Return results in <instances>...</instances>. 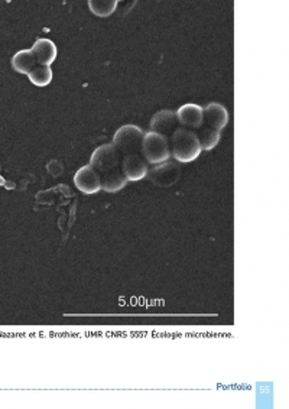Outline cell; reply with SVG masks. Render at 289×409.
Returning <instances> with one entry per match:
<instances>
[{
	"mask_svg": "<svg viewBox=\"0 0 289 409\" xmlns=\"http://www.w3.org/2000/svg\"><path fill=\"white\" fill-rule=\"evenodd\" d=\"M31 50L35 54L36 61L38 64H40V66L51 67V64L57 59V55H58L57 45L51 39H47V38H40L35 41V44L32 45Z\"/></svg>",
	"mask_w": 289,
	"mask_h": 409,
	"instance_id": "cell-11",
	"label": "cell"
},
{
	"mask_svg": "<svg viewBox=\"0 0 289 409\" xmlns=\"http://www.w3.org/2000/svg\"><path fill=\"white\" fill-rule=\"evenodd\" d=\"M143 131L135 124L121 126L114 134L113 145L117 148L120 157H128L135 154H142V142H143Z\"/></svg>",
	"mask_w": 289,
	"mask_h": 409,
	"instance_id": "cell-4",
	"label": "cell"
},
{
	"mask_svg": "<svg viewBox=\"0 0 289 409\" xmlns=\"http://www.w3.org/2000/svg\"><path fill=\"white\" fill-rule=\"evenodd\" d=\"M121 169L128 181H139L148 175L149 165L142 154H135L121 158Z\"/></svg>",
	"mask_w": 289,
	"mask_h": 409,
	"instance_id": "cell-8",
	"label": "cell"
},
{
	"mask_svg": "<svg viewBox=\"0 0 289 409\" xmlns=\"http://www.w3.org/2000/svg\"><path fill=\"white\" fill-rule=\"evenodd\" d=\"M3 185H6V181L3 180V177H0V187H3Z\"/></svg>",
	"mask_w": 289,
	"mask_h": 409,
	"instance_id": "cell-16",
	"label": "cell"
},
{
	"mask_svg": "<svg viewBox=\"0 0 289 409\" xmlns=\"http://www.w3.org/2000/svg\"><path fill=\"white\" fill-rule=\"evenodd\" d=\"M90 165L100 175L103 191L117 192L126 187L128 178L123 174L121 157L113 143L98 146L91 155Z\"/></svg>",
	"mask_w": 289,
	"mask_h": 409,
	"instance_id": "cell-1",
	"label": "cell"
},
{
	"mask_svg": "<svg viewBox=\"0 0 289 409\" xmlns=\"http://www.w3.org/2000/svg\"><path fill=\"white\" fill-rule=\"evenodd\" d=\"M179 127L177 113L172 110H161L154 115L151 120V132L159 134L165 138H171V135Z\"/></svg>",
	"mask_w": 289,
	"mask_h": 409,
	"instance_id": "cell-7",
	"label": "cell"
},
{
	"mask_svg": "<svg viewBox=\"0 0 289 409\" xmlns=\"http://www.w3.org/2000/svg\"><path fill=\"white\" fill-rule=\"evenodd\" d=\"M12 67L16 73L19 74H29L31 70L38 66V61L35 54L32 52V50H22V51H17L12 59Z\"/></svg>",
	"mask_w": 289,
	"mask_h": 409,
	"instance_id": "cell-12",
	"label": "cell"
},
{
	"mask_svg": "<svg viewBox=\"0 0 289 409\" xmlns=\"http://www.w3.org/2000/svg\"><path fill=\"white\" fill-rule=\"evenodd\" d=\"M197 136H198V141H200V145H201V149L202 150H212L214 149L218 142H220V138H221V134L220 132H213V131H207V129H197L195 131Z\"/></svg>",
	"mask_w": 289,
	"mask_h": 409,
	"instance_id": "cell-15",
	"label": "cell"
},
{
	"mask_svg": "<svg viewBox=\"0 0 289 409\" xmlns=\"http://www.w3.org/2000/svg\"><path fill=\"white\" fill-rule=\"evenodd\" d=\"M142 155L149 166H155L168 161L171 158L168 138L151 131L144 134L142 142Z\"/></svg>",
	"mask_w": 289,
	"mask_h": 409,
	"instance_id": "cell-3",
	"label": "cell"
},
{
	"mask_svg": "<svg viewBox=\"0 0 289 409\" xmlns=\"http://www.w3.org/2000/svg\"><path fill=\"white\" fill-rule=\"evenodd\" d=\"M181 174H182L181 166L178 164H175L174 161L168 159L159 165H155L152 169H149L147 177H149L151 181L156 187L168 188L179 181Z\"/></svg>",
	"mask_w": 289,
	"mask_h": 409,
	"instance_id": "cell-5",
	"label": "cell"
},
{
	"mask_svg": "<svg viewBox=\"0 0 289 409\" xmlns=\"http://www.w3.org/2000/svg\"><path fill=\"white\" fill-rule=\"evenodd\" d=\"M28 77L36 87H47L52 81V70L50 66H40V64H38V66L31 70Z\"/></svg>",
	"mask_w": 289,
	"mask_h": 409,
	"instance_id": "cell-13",
	"label": "cell"
},
{
	"mask_svg": "<svg viewBox=\"0 0 289 409\" xmlns=\"http://www.w3.org/2000/svg\"><path fill=\"white\" fill-rule=\"evenodd\" d=\"M177 117L181 127L190 129V131L195 132L202 123V107L193 103L184 104L177 112Z\"/></svg>",
	"mask_w": 289,
	"mask_h": 409,
	"instance_id": "cell-10",
	"label": "cell"
},
{
	"mask_svg": "<svg viewBox=\"0 0 289 409\" xmlns=\"http://www.w3.org/2000/svg\"><path fill=\"white\" fill-rule=\"evenodd\" d=\"M74 184L81 192H84V194H96L101 189L100 175L97 174V171L91 165L82 166L75 172Z\"/></svg>",
	"mask_w": 289,
	"mask_h": 409,
	"instance_id": "cell-9",
	"label": "cell"
},
{
	"mask_svg": "<svg viewBox=\"0 0 289 409\" xmlns=\"http://www.w3.org/2000/svg\"><path fill=\"white\" fill-rule=\"evenodd\" d=\"M0 177H2V175H0Z\"/></svg>",
	"mask_w": 289,
	"mask_h": 409,
	"instance_id": "cell-17",
	"label": "cell"
},
{
	"mask_svg": "<svg viewBox=\"0 0 289 409\" xmlns=\"http://www.w3.org/2000/svg\"><path fill=\"white\" fill-rule=\"evenodd\" d=\"M229 123V112L220 103H210L202 107V123L201 129H207V131L220 132ZM198 127V129H200Z\"/></svg>",
	"mask_w": 289,
	"mask_h": 409,
	"instance_id": "cell-6",
	"label": "cell"
},
{
	"mask_svg": "<svg viewBox=\"0 0 289 409\" xmlns=\"http://www.w3.org/2000/svg\"><path fill=\"white\" fill-rule=\"evenodd\" d=\"M168 141L171 157L179 164H190L202 152L197 134L190 129L179 126Z\"/></svg>",
	"mask_w": 289,
	"mask_h": 409,
	"instance_id": "cell-2",
	"label": "cell"
},
{
	"mask_svg": "<svg viewBox=\"0 0 289 409\" xmlns=\"http://www.w3.org/2000/svg\"><path fill=\"white\" fill-rule=\"evenodd\" d=\"M89 8L96 16L108 17L116 10L117 0H89Z\"/></svg>",
	"mask_w": 289,
	"mask_h": 409,
	"instance_id": "cell-14",
	"label": "cell"
}]
</instances>
